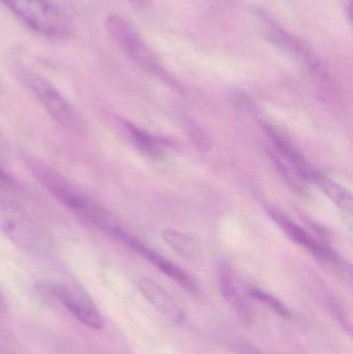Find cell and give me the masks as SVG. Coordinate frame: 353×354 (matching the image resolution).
<instances>
[{
	"mask_svg": "<svg viewBox=\"0 0 353 354\" xmlns=\"http://www.w3.org/2000/svg\"><path fill=\"white\" fill-rule=\"evenodd\" d=\"M22 160L33 178L75 216L108 235L117 226L118 223L103 206L47 162L27 153Z\"/></svg>",
	"mask_w": 353,
	"mask_h": 354,
	"instance_id": "6da1fadb",
	"label": "cell"
},
{
	"mask_svg": "<svg viewBox=\"0 0 353 354\" xmlns=\"http://www.w3.org/2000/svg\"><path fill=\"white\" fill-rule=\"evenodd\" d=\"M0 233L31 255L46 257L55 249L51 234L20 204L4 195H0Z\"/></svg>",
	"mask_w": 353,
	"mask_h": 354,
	"instance_id": "7a4b0ae2",
	"label": "cell"
},
{
	"mask_svg": "<svg viewBox=\"0 0 353 354\" xmlns=\"http://www.w3.org/2000/svg\"><path fill=\"white\" fill-rule=\"evenodd\" d=\"M29 28L46 37L68 39L74 25L62 10L46 0H0Z\"/></svg>",
	"mask_w": 353,
	"mask_h": 354,
	"instance_id": "3957f363",
	"label": "cell"
},
{
	"mask_svg": "<svg viewBox=\"0 0 353 354\" xmlns=\"http://www.w3.org/2000/svg\"><path fill=\"white\" fill-rule=\"evenodd\" d=\"M106 30L116 45L128 55V57L145 72L167 80L162 64L151 48L145 43L138 31L120 15H109L105 20Z\"/></svg>",
	"mask_w": 353,
	"mask_h": 354,
	"instance_id": "277c9868",
	"label": "cell"
},
{
	"mask_svg": "<svg viewBox=\"0 0 353 354\" xmlns=\"http://www.w3.org/2000/svg\"><path fill=\"white\" fill-rule=\"evenodd\" d=\"M29 86L58 126L72 134H85L87 124L84 118L50 81L44 77L32 76L29 79Z\"/></svg>",
	"mask_w": 353,
	"mask_h": 354,
	"instance_id": "5b68a950",
	"label": "cell"
},
{
	"mask_svg": "<svg viewBox=\"0 0 353 354\" xmlns=\"http://www.w3.org/2000/svg\"><path fill=\"white\" fill-rule=\"evenodd\" d=\"M41 287L47 291L48 295L53 297L70 315L87 328L97 330L104 328L105 322L99 310L82 293L58 283H45Z\"/></svg>",
	"mask_w": 353,
	"mask_h": 354,
	"instance_id": "8992f818",
	"label": "cell"
},
{
	"mask_svg": "<svg viewBox=\"0 0 353 354\" xmlns=\"http://www.w3.org/2000/svg\"><path fill=\"white\" fill-rule=\"evenodd\" d=\"M113 239L120 241V243H124L126 247L130 248L133 251L142 256L144 259L151 262L155 268H159L166 276L169 277L174 282L180 285L184 290L189 291V292L191 293H196L197 291H198V287H197L196 283H195V281L193 280L186 272H184L182 268H178V266H176L175 264L172 263V262L168 261L166 258L162 257L160 254H158L157 252L153 251L151 248L145 245L144 243H141L139 239L133 236L128 231L124 230L122 227H120V228L114 233Z\"/></svg>",
	"mask_w": 353,
	"mask_h": 354,
	"instance_id": "52a82bcc",
	"label": "cell"
},
{
	"mask_svg": "<svg viewBox=\"0 0 353 354\" xmlns=\"http://www.w3.org/2000/svg\"><path fill=\"white\" fill-rule=\"evenodd\" d=\"M218 282L222 295L233 308L240 319L247 324L252 322L254 311L249 301L248 291L245 292L229 264L225 262L220 264L218 268Z\"/></svg>",
	"mask_w": 353,
	"mask_h": 354,
	"instance_id": "ba28073f",
	"label": "cell"
},
{
	"mask_svg": "<svg viewBox=\"0 0 353 354\" xmlns=\"http://www.w3.org/2000/svg\"><path fill=\"white\" fill-rule=\"evenodd\" d=\"M265 209L269 212L273 220L279 225L280 228L287 234L290 239L308 250L311 254L323 260V261H331L337 263L338 259L336 254L327 245H321L316 239H313L309 233H307L302 227L290 221L287 216H284L281 212L271 207V205H265Z\"/></svg>",
	"mask_w": 353,
	"mask_h": 354,
	"instance_id": "9c48e42d",
	"label": "cell"
},
{
	"mask_svg": "<svg viewBox=\"0 0 353 354\" xmlns=\"http://www.w3.org/2000/svg\"><path fill=\"white\" fill-rule=\"evenodd\" d=\"M138 287L143 297L166 319L176 324L184 322V310L178 301L161 285L151 279L143 278L139 280Z\"/></svg>",
	"mask_w": 353,
	"mask_h": 354,
	"instance_id": "30bf717a",
	"label": "cell"
},
{
	"mask_svg": "<svg viewBox=\"0 0 353 354\" xmlns=\"http://www.w3.org/2000/svg\"><path fill=\"white\" fill-rule=\"evenodd\" d=\"M124 129L134 147L143 155L149 158H158L161 155L162 147L165 145L162 139L151 136L128 122H124Z\"/></svg>",
	"mask_w": 353,
	"mask_h": 354,
	"instance_id": "8fae6325",
	"label": "cell"
},
{
	"mask_svg": "<svg viewBox=\"0 0 353 354\" xmlns=\"http://www.w3.org/2000/svg\"><path fill=\"white\" fill-rule=\"evenodd\" d=\"M166 243L189 260H195L201 254V245L195 237L180 231L167 229L163 233Z\"/></svg>",
	"mask_w": 353,
	"mask_h": 354,
	"instance_id": "7c38bea8",
	"label": "cell"
},
{
	"mask_svg": "<svg viewBox=\"0 0 353 354\" xmlns=\"http://www.w3.org/2000/svg\"><path fill=\"white\" fill-rule=\"evenodd\" d=\"M312 183L318 185L319 189L331 198L334 203L337 204L341 210L352 214V195L347 189H344L341 185H338L335 181L330 179L329 177L323 176V174H317L313 178Z\"/></svg>",
	"mask_w": 353,
	"mask_h": 354,
	"instance_id": "4fadbf2b",
	"label": "cell"
},
{
	"mask_svg": "<svg viewBox=\"0 0 353 354\" xmlns=\"http://www.w3.org/2000/svg\"><path fill=\"white\" fill-rule=\"evenodd\" d=\"M249 297L256 299L259 303L263 304L265 307L269 308V310L274 312L276 315L284 318V319H289L292 318V314L289 308L282 303L280 299L269 293L265 292V290L256 288V287H251L248 289Z\"/></svg>",
	"mask_w": 353,
	"mask_h": 354,
	"instance_id": "5bb4252c",
	"label": "cell"
},
{
	"mask_svg": "<svg viewBox=\"0 0 353 354\" xmlns=\"http://www.w3.org/2000/svg\"><path fill=\"white\" fill-rule=\"evenodd\" d=\"M232 348L234 349L236 354H265L260 349L257 348L254 345L247 342V341H236L232 344Z\"/></svg>",
	"mask_w": 353,
	"mask_h": 354,
	"instance_id": "9a60e30c",
	"label": "cell"
},
{
	"mask_svg": "<svg viewBox=\"0 0 353 354\" xmlns=\"http://www.w3.org/2000/svg\"><path fill=\"white\" fill-rule=\"evenodd\" d=\"M17 185H18V183H17V180L14 178V176L8 174V171H6V170L0 166V185L6 187V189H16Z\"/></svg>",
	"mask_w": 353,
	"mask_h": 354,
	"instance_id": "2e32d148",
	"label": "cell"
},
{
	"mask_svg": "<svg viewBox=\"0 0 353 354\" xmlns=\"http://www.w3.org/2000/svg\"><path fill=\"white\" fill-rule=\"evenodd\" d=\"M6 151H8V142L0 129V158H3L6 155Z\"/></svg>",
	"mask_w": 353,
	"mask_h": 354,
	"instance_id": "e0dca14e",
	"label": "cell"
},
{
	"mask_svg": "<svg viewBox=\"0 0 353 354\" xmlns=\"http://www.w3.org/2000/svg\"><path fill=\"white\" fill-rule=\"evenodd\" d=\"M128 1L137 10H141V8H145L147 6L149 0H128Z\"/></svg>",
	"mask_w": 353,
	"mask_h": 354,
	"instance_id": "ac0fdd59",
	"label": "cell"
},
{
	"mask_svg": "<svg viewBox=\"0 0 353 354\" xmlns=\"http://www.w3.org/2000/svg\"><path fill=\"white\" fill-rule=\"evenodd\" d=\"M6 309H8V305H6V297L0 290V314L6 313Z\"/></svg>",
	"mask_w": 353,
	"mask_h": 354,
	"instance_id": "d6986e66",
	"label": "cell"
},
{
	"mask_svg": "<svg viewBox=\"0 0 353 354\" xmlns=\"http://www.w3.org/2000/svg\"><path fill=\"white\" fill-rule=\"evenodd\" d=\"M0 354H17V353H15L14 351H10V349L4 348V347H0Z\"/></svg>",
	"mask_w": 353,
	"mask_h": 354,
	"instance_id": "ffe728a7",
	"label": "cell"
}]
</instances>
